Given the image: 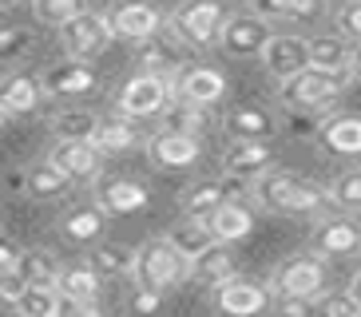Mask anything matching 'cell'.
<instances>
[{"label": "cell", "mask_w": 361, "mask_h": 317, "mask_svg": "<svg viewBox=\"0 0 361 317\" xmlns=\"http://www.w3.org/2000/svg\"><path fill=\"white\" fill-rule=\"evenodd\" d=\"M250 194L270 214H318L329 202V190L302 179L298 170H282V167H270L266 175H258Z\"/></svg>", "instance_id": "obj_1"}, {"label": "cell", "mask_w": 361, "mask_h": 317, "mask_svg": "<svg viewBox=\"0 0 361 317\" xmlns=\"http://www.w3.org/2000/svg\"><path fill=\"white\" fill-rule=\"evenodd\" d=\"M353 84V72H326V68H302L290 75L286 84H278V99L290 111H322Z\"/></svg>", "instance_id": "obj_2"}, {"label": "cell", "mask_w": 361, "mask_h": 317, "mask_svg": "<svg viewBox=\"0 0 361 317\" xmlns=\"http://www.w3.org/2000/svg\"><path fill=\"white\" fill-rule=\"evenodd\" d=\"M135 285H147V290H175L179 282L191 278V258H183L171 238H151L147 246H139L135 250V270H131Z\"/></svg>", "instance_id": "obj_3"}, {"label": "cell", "mask_w": 361, "mask_h": 317, "mask_svg": "<svg viewBox=\"0 0 361 317\" xmlns=\"http://www.w3.org/2000/svg\"><path fill=\"white\" fill-rule=\"evenodd\" d=\"M175 99V75H163V72H139L131 75L128 84L119 87V116L128 119H151V116H163Z\"/></svg>", "instance_id": "obj_4"}, {"label": "cell", "mask_w": 361, "mask_h": 317, "mask_svg": "<svg viewBox=\"0 0 361 317\" xmlns=\"http://www.w3.org/2000/svg\"><path fill=\"white\" fill-rule=\"evenodd\" d=\"M329 285V266L322 254H294L274 270L270 278V290L274 297H322Z\"/></svg>", "instance_id": "obj_5"}, {"label": "cell", "mask_w": 361, "mask_h": 317, "mask_svg": "<svg viewBox=\"0 0 361 317\" xmlns=\"http://www.w3.org/2000/svg\"><path fill=\"white\" fill-rule=\"evenodd\" d=\"M226 24V8L219 0H187L171 12V32L179 36L187 48H211L219 44Z\"/></svg>", "instance_id": "obj_6"}, {"label": "cell", "mask_w": 361, "mask_h": 317, "mask_svg": "<svg viewBox=\"0 0 361 317\" xmlns=\"http://www.w3.org/2000/svg\"><path fill=\"white\" fill-rule=\"evenodd\" d=\"M116 40V32H111V20H107V12H80L72 16L68 24H60V44H64L68 60H96L104 52L107 44Z\"/></svg>", "instance_id": "obj_7"}, {"label": "cell", "mask_w": 361, "mask_h": 317, "mask_svg": "<svg viewBox=\"0 0 361 317\" xmlns=\"http://www.w3.org/2000/svg\"><path fill=\"white\" fill-rule=\"evenodd\" d=\"M214 306L226 317H258L274 309V290L255 278H226L223 285H214Z\"/></svg>", "instance_id": "obj_8"}, {"label": "cell", "mask_w": 361, "mask_h": 317, "mask_svg": "<svg viewBox=\"0 0 361 317\" xmlns=\"http://www.w3.org/2000/svg\"><path fill=\"white\" fill-rule=\"evenodd\" d=\"M270 36H274V32H270L266 16H258V12H238V16H226L219 48H223L226 56H238V60H246V56H258V60H262Z\"/></svg>", "instance_id": "obj_9"}, {"label": "cell", "mask_w": 361, "mask_h": 317, "mask_svg": "<svg viewBox=\"0 0 361 317\" xmlns=\"http://www.w3.org/2000/svg\"><path fill=\"white\" fill-rule=\"evenodd\" d=\"M48 163L60 167L72 182H92L104 170V151L92 139H56V147L48 151Z\"/></svg>", "instance_id": "obj_10"}, {"label": "cell", "mask_w": 361, "mask_h": 317, "mask_svg": "<svg viewBox=\"0 0 361 317\" xmlns=\"http://www.w3.org/2000/svg\"><path fill=\"white\" fill-rule=\"evenodd\" d=\"M147 158L155 167L167 170H187L202 158V139L199 135H183V131H167L159 127L155 135L147 139Z\"/></svg>", "instance_id": "obj_11"}, {"label": "cell", "mask_w": 361, "mask_h": 317, "mask_svg": "<svg viewBox=\"0 0 361 317\" xmlns=\"http://www.w3.org/2000/svg\"><path fill=\"white\" fill-rule=\"evenodd\" d=\"M107 20H111L116 40L139 44L163 28V12L155 4H147V0H123V4H116V8L107 12Z\"/></svg>", "instance_id": "obj_12"}, {"label": "cell", "mask_w": 361, "mask_h": 317, "mask_svg": "<svg viewBox=\"0 0 361 317\" xmlns=\"http://www.w3.org/2000/svg\"><path fill=\"white\" fill-rule=\"evenodd\" d=\"M310 250L322 258H353L361 254V226L353 218H322L310 234Z\"/></svg>", "instance_id": "obj_13"}, {"label": "cell", "mask_w": 361, "mask_h": 317, "mask_svg": "<svg viewBox=\"0 0 361 317\" xmlns=\"http://www.w3.org/2000/svg\"><path fill=\"white\" fill-rule=\"evenodd\" d=\"M262 68L270 72L274 84H286L290 75L310 68V44L302 36H270V44L262 52Z\"/></svg>", "instance_id": "obj_14"}, {"label": "cell", "mask_w": 361, "mask_h": 317, "mask_svg": "<svg viewBox=\"0 0 361 317\" xmlns=\"http://www.w3.org/2000/svg\"><path fill=\"white\" fill-rule=\"evenodd\" d=\"M223 167L238 179H258L274 167V143L270 139H234L223 155Z\"/></svg>", "instance_id": "obj_15"}, {"label": "cell", "mask_w": 361, "mask_h": 317, "mask_svg": "<svg viewBox=\"0 0 361 317\" xmlns=\"http://www.w3.org/2000/svg\"><path fill=\"white\" fill-rule=\"evenodd\" d=\"M44 95H56V99H75V95H87L96 92V72L87 68L84 60H68V63H56L40 75Z\"/></svg>", "instance_id": "obj_16"}, {"label": "cell", "mask_w": 361, "mask_h": 317, "mask_svg": "<svg viewBox=\"0 0 361 317\" xmlns=\"http://www.w3.org/2000/svg\"><path fill=\"white\" fill-rule=\"evenodd\" d=\"M183 48H187V44H183L175 32H155L147 40H139V68H143V72L175 75L183 68Z\"/></svg>", "instance_id": "obj_17"}, {"label": "cell", "mask_w": 361, "mask_h": 317, "mask_svg": "<svg viewBox=\"0 0 361 317\" xmlns=\"http://www.w3.org/2000/svg\"><path fill=\"white\" fill-rule=\"evenodd\" d=\"M175 95H179V99H191V104L214 107L226 95V75L219 72V68H187V72H179V80H175Z\"/></svg>", "instance_id": "obj_18"}, {"label": "cell", "mask_w": 361, "mask_h": 317, "mask_svg": "<svg viewBox=\"0 0 361 317\" xmlns=\"http://www.w3.org/2000/svg\"><path fill=\"white\" fill-rule=\"evenodd\" d=\"M318 143L329 155L361 158V116H329L318 127Z\"/></svg>", "instance_id": "obj_19"}, {"label": "cell", "mask_w": 361, "mask_h": 317, "mask_svg": "<svg viewBox=\"0 0 361 317\" xmlns=\"http://www.w3.org/2000/svg\"><path fill=\"white\" fill-rule=\"evenodd\" d=\"M44 99V84L36 80V75L28 72H8L4 80H0V107L8 111V116H28V111H36Z\"/></svg>", "instance_id": "obj_20"}, {"label": "cell", "mask_w": 361, "mask_h": 317, "mask_svg": "<svg viewBox=\"0 0 361 317\" xmlns=\"http://www.w3.org/2000/svg\"><path fill=\"white\" fill-rule=\"evenodd\" d=\"M207 222H211V230H214V242L234 246V242H243V238H250V230H255V211L243 199H226Z\"/></svg>", "instance_id": "obj_21"}, {"label": "cell", "mask_w": 361, "mask_h": 317, "mask_svg": "<svg viewBox=\"0 0 361 317\" xmlns=\"http://www.w3.org/2000/svg\"><path fill=\"white\" fill-rule=\"evenodd\" d=\"M147 187L135 179H104L96 187V202L104 206L107 214H135L147 206Z\"/></svg>", "instance_id": "obj_22"}, {"label": "cell", "mask_w": 361, "mask_h": 317, "mask_svg": "<svg viewBox=\"0 0 361 317\" xmlns=\"http://www.w3.org/2000/svg\"><path fill=\"white\" fill-rule=\"evenodd\" d=\"M226 131L234 139H274L278 119L258 104H238L226 111Z\"/></svg>", "instance_id": "obj_23"}, {"label": "cell", "mask_w": 361, "mask_h": 317, "mask_svg": "<svg viewBox=\"0 0 361 317\" xmlns=\"http://www.w3.org/2000/svg\"><path fill=\"white\" fill-rule=\"evenodd\" d=\"M310 68L326 72H353V40L350 36H310Z\"/></svg>", "instance_id": "obj_24"}, {"label": "cell", "mask_w": 361, "mask_h": 317, "mask_svg": "<svg viewBox=\"0 0 361 317\" xmlns=\"http://www.w3.org/2000/svg\"><path fill=\"white\" fill-rule=\"evenodd\" d=\"M234 274H238V262H234V250L226 242L207 246V250L191 262V278L202 285H223L226 278H234Z\"/></svg>", "instance_id": "obj_25"}, {"label": "cell", "mask_w": 361, "mask_h": 317, "mask_svg": "<svg viewBox=\"0 0 361 317\" xmlns=\"http://www.w3.org/2000/svg\"><path fill=\"white\" fill-rule=\"evenodd\" d=\"M107 226V211L99 206V202H92V206H75V211H68L64 218H60V234H64L68 242H99V234H104Z\"/></svg>", "instance_id": "obj_26"}, {"label": "cell", "mask_w": 361, "mask_h": 317, "mask_svg": "<svg viewBox=\"0 0 361 317\" xmlns=\"http://www.w3.org/2000/svg\"><path fill=\"white\" fill-rule=\"evenodd\" d=\"M163 127L167 131H183V135H199L211 131V107L207 104H191V99H171V107L163 111Z\"/></svg>", "instance_id": "obj_27"}, {"label": "cell", "mask_w": 361, "mask_h": 317, "mask_svg": "<svg viewBox=\"0 0 361 317\" xmlns=\"http://www.w3.org/2000/svg\"><path fill=\"white\" fill-rule=\"evenodd\" d=\"M56 290L75 302H99V270L92 262H75V266H60Z\"/></svg>", "instance_id": "obj_28"}, {"label": "cell", "mask_w": 361, "mask_h": 317, "mask_svg": "<svg viewBox=\"0 0 361 317\" xmlns=\"http://www.w3.org/2000/svg\"><path fill=\"white\" fill-rule=\"evenodd\" d=\"M20 182H24V190H28V199H36V202H52V199H60V194L72 187V179H68L60 167H52V163H36V167H28Z\"/></svg>", "instance_id": "obj_29"}, {"label": "cell", "mask_w": 361, "mask_h": 317, "mask_svg": "<svg viewBox=\"0 0 361 317\" xmlns=\"http://www.w3.org/2000/svg\"><path fill=\"white\" fill-rule=\"evenodd\" d=\"M171 246L183 254V258H199L207 246H214V230H211V222L207 218H191V214H183V222L179 226H171Z\"/></svg>", "instance_id": "obj_30"}, {"label": "cell", "mask_w": 361, "mask_h": 317, "mask_svg": "<svg viewBox=\"0 0 361 317\" xmlns=\"http://www.w3.org/2000/svg\"><path fill=\"white\" fill-rule=\"evenodd\" d=\"M92 143H96L104 155H119V151H131L139 143V131L135 123H131L128 116H116V119H99L96 135H92Z\"/></svg>", "instance_id": "obj_31"}, {"label": "cell", "mask_w": 361, "mask_h": 317, "mask_svg": "<svg viewBox=\"0 0 361 317\" xmlns=\"http://www.w3.org/2000/svg\"><path fill=\"white\" fill-rule=\"evenodd\" d=\"M326 0H255V12L258 16H278V20H314L322 16Z\"/></svg>", "instance_id": "obj_32"}, {"label": "cell", "mask_w": 361, "mask_h": 317, "mask_svg": "<svg viewBox=\"0 0 361 317\" xmlns=\"http://www.w3.org/2000/svg\"><path fill=\"white\" fill-rule=\"evenodd\" d=\"M223 202H226V194H223V182L219 179L199 182V187H191L183 194V214H191V218H211Z\"/></svg>", "instance_id": "obj_33"}, {"label": "cell", "mask_w": 361, "mask_h": 317, "mask_svg": "<svg viewBox=\"0 0 361 317\" xmlns=\"http://www.w3.org/2000/svg\"><path fill=\"white\" fill-rule=\"evenodd\" d=\"M16 270H20V278L28 285H52L56 290V278H60V266H56V258L48 250H24Z\"/></svg>", "instance_id": "obj_34"}, {"label": "cell", "mask_w": 361, "mask_h": 317, "mask_svg": "<svg viewBox=\"0 0 361 317\" xmlns=\"http://www.w3.org/2000/svg\"><path fill=\"white\" fill-rule=\"evenodd\" d=\"M87 262L99 270V278H119V274H131V270H135V250L116 246V242H104Z\"/></svg>", "instance_id": "obj_35"}, {"label": "cell", "mask_w": 361, "mask_h": 317, "mask_svg": "<svg viewBox=\"0 0 361 317\" xmlns=\"http://www.w3.org/2000/svg\"><path fill=\"white\" fill-rule=\"evenodd\" d=\"M56 302H60V290L52 285H28L20 297H16V317H56Z\"/></svg>", "instance_id": "obj_36"}, {"label": "cell", "mask_w": 361, "mask_h": 317, "mask_svg": "<svg viewBox=\"0 0 361 317\" xmlns=\"http://www.w3.org/2000/svg\"><path fill=\"white\" fill-rule=\"evenodd\" d=\"M99 127V116H92V111H60V116H52V131L60 139H92Z\"/></svg>", "instance_id": "obj_37"}, {"label": "cell", "mask_w": 361, "mask_h": 317, "mask_svg": "<svg viewBox=\"0 0 361 317\" xmlns=\"http://www.w3.org/2000/svg\"><path fill=\"white\" fill-rule=\"evenodd\" d=\"M32 8H36V20L40 24L60 28V24H68L72 16L87 12V0H32Z\"/></svg>", "instance_id": "obj_38"}, {"label": "cell", "mask_w": 361, "mask_h": 317, "mask_svg": "<svg viewBox=\"0 0 361 317\" xmlns=\"http://www.w3.org/2000/svg\"><path fill=\"white\" fill-rule=\"evenodd\" d=\"M329 202L341 211H361V170H345L329 182Z\"/></svg>", "instance_id": "obj_39"}, {"label": "cell", "mask_w": 361, "mask_h": 317, "mask_svg": "<svg viewBox=\"0 0 361 317\" xmlns=\"http://www.w3.org/2000/svg\"><path fill=\"white\" fill-rule=\"evenodd\" d=\"M361 302L353 297V290H326L318 297V317H357Z\"/></svg>", "instance_id": "obj_40"}, {"label": "cell", "mask_w": 361, "mask_h": 317, "mask_svg": "<svg viewBox=\"0 0 361 317\" xmlns=\"http://www.w3.org/2000/svg\"><path fill=\"white\" fill-rule=\"evenodd\" d=\"M28 48H32V36H28V28H0V63L20 60Z\"/></svg>", "instance_id": "obj_41"}, {"label": "cell", "mask_w": 361, "mask_h": 317, "mask_svg": "<svg viewBox=\"0 0 361 317\" xmlns=\"http://www.w3.org/2000/svg\"><path fill=\"white\" fill-rule=\"evenodd\" d=\"M274 317H318V297H274Z\"/></svg>", "instance_id": "obj_42"}, {"label": "cell", "mask_w": 361, "mask_h": 317, "mask_svg": "<svg viewBox=\"0 0 361 317\" xmlns=\"http://www.w3.org/2000/svg\"><path fill=\"white\" fill-rule=\"evenodd\" d=\"M338 32L350 36L353 44H361V0H345L338 8Z\"/></svg>", "instance_id": "obj_43"}, {"label": "cell", "mask_w": 361, "mask_h": 317, "mask_svg": "<svg viewBox=\"0 0 361 317\" xmlns=\"http://www.w3.org/2000/svg\"><path fill=\"white\" fill-rule=\"evenodd\" d=\"M163 306V294L159 290H147V285H135V294H131V313L139 317H151V313H159Z\"/></svg>", "instance_id": "obj_44"}, {"label": "cell", "mask_w": 361, "mask_h": 317, "mask_svg": "<svg viewBox=\"0 0 361 317\" xmlns=\"http://www.w3.org/2000/svg\"><path fill=\"white\" fill-rule=\"evenodd\" d=\"M56 317H104V309H99V302H75V297L60 294V302H56Z\"/></svg>", "instance_id": "obj_45"}, {"label": "cell", "mask_w": 361, "mask_h": 317, "mask_svg": "<svg viewBox=\"0 0 361 317\" xmlns=\"http://www.w3.org/2000/svg\"><path fill=\"white\" fill-rule=\"evenodd\" d=\"M28 290V282L20 278V270H8V274H0V302H8V306H16V297Z\"/></svg>", "instance_id": "obj_46"}, {"label": "cell", "mask_w": 361, "mask_h": 317, "mask_svg": "<svg viewBox=\"0 0 361 317\" xmlns=\"http://www.w3.org/2000/svg\"><path fill=\"white\" fill-rule=\"evenodd\" d=\"M20 246L12 242V238H4V234H0V274H8V270H16V266H20Z\"/></svg>", "instance_id": "obj_47"}, {"label": "cell", "mask_w": 361, "mask_h": 317, "mask_svg": "<svg viewBox=\"0 0 361 317\" xmlns=\"http://www.w3.org/2000/svg\"><path fill=\"white\" fill-rule=\"evenodd\" d=\"M350 290H353V297H357V302H361V270H357V274H353V282H350Z\"/></svg>", "instance_id": "obj_48"}, {"label": "cell", "mask_w": 361, "mask_h": 317, "mask_svg": "<svg viewBox=\"0 0 361 317\" xmlns=\"http://www.w3.org/2000/svg\"><path fill=\"white\" fill-rule=\"evenodd\" d=\"M8 123H12V116L4 111V107H0V131H8Z\"/></svg>", "instance_id": "obj_49"}, {"label": "cell", "mask_w": 361, "mask_h": 317, "mask_svg": "<svg viewBox=\"0 0 361 317\" xmlns=\"http://www.w3.org/2000/svg\"><path fill=\"white\" fill-rule=\"evenodd\" d=\"M353 75H357V80H361V48H357V52H353Z\"/></svg>", "instance_id": "obj_50"}, {"label": "cell", "mask_w": 361, "mask_h": 317, "mask_svg": "<svg viewBox=\"0 0 361 317\" xmlns=\"http://www.w3.org/2000/svg\"><path fill=\"white\" fill-rule=\"evenodd\" d=\"M12 4H20V0H0V12H4V8H12Z\"/></svg>", "instance_id": "obj_51"}, {"label": "cell", "mask_w": 361, "mask_h": 317, "mask_svg": "<svg viewBox=\"0 0 361 317\" xmlns=\"http://www.w3.org/2000/svg\"><path fill=\"white\" fill-rule=\"evenodd\" d=\"M357 317H361V313H357Z\"/></svg>", "instance_id": "obj_52"}]
</instances>
